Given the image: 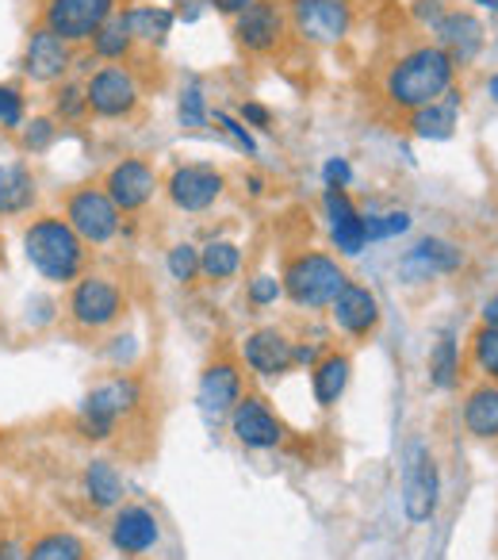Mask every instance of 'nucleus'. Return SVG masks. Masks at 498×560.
Returning <instances> with one entry per match:
<instances>
[{"mask_svg": "<svg viewBox=\"0 0 498 560\" xmlns=\"http://www.w3.org/2000/svg\"><path fill=\"white\" fill-rule=\"evenodd\" d=\"M246 392V381H241V365L234 358H215L208 369L200 373V388H195V404H200V415L208 422H223L226 415L234 411V404Z\"/></svg>", "mask_w": 498, "mask_h": 560, "instance_id": "a211bd4d", "label": "nucleus"}, {"mask_svg": "<svg viewBox=\"0 0 498 560\" xmlns=\"http://www.w3.org/2000/svg\"><path fill=\"white\" fill-rule=\"evenodd\" d=\"M58 131H62V127H58V119L50 116V112L47 116H27L24 127L16 131V147L24 150V154H47L58 142Z\"/></svg>", "mask_w": 498, "mask_h": 560, "instance_id": "f704fd0d", "label": "nucleus"}, {"mask_svg": "<svg viewBox=\"0 0 498 560\" xmlns=\"http://www.w3.org/2000/svg\"><path fill=\"white\" fill-rule=\"evenodd\" d=\"M456 269H464V246H456V242H449V238H437V234L422 238L418 246L403 257V272L411 280L449 277V272H456Z\"/></svg>", "mask_w": 498, "mask_h": 560, "instance_id": "4be33fe9", "label": "nucleus"}, {"mask_svg": "<svg viewBox=\"0 0 498 560\" xmlns=\"http://www.w3.org/2000/svg\"><path fill=\"white\" fill-rule=\"evenodd\" d=\"M452 85H456L452 58L437 43H418L388 62L380 78V96L395 116H411V112L441 101Z\"/></svg>", "mask_w": 498, "mask_h": 560, "instance_id": "f257e3e1", "label": "nucleus"}, {"mask_svg": "<svg viewBox=\"0 0 498 560\" xmlns=\"http://www.w3.org/2000/svg\"><path fill=\"white\" fill-rule=\"evenodd\" d=\"M246 185H249V196H261V192H265V180H261L258 173H249Z\"/></svg>", "mask_w": 498, "mask_h": 560, "instance_id": "09e8293b", "label": "nucleus"}, {"mask_svg": "<svg viewBox=\"0 0 498 560\" xmlns=\"http://www.w3.org/2000/svg\"><path fill=\"white\" fill-rule=\"evenodd\" d=\"M414 226V215L406 208H391V211H365V238L368 242H383L406 234Z\"/></svg>", "mask_w": 498, "mask_h": 560, "instance_id": "c9c22d12", "label": "nucleus"}, {"mask_svg": "<svg viewBox=\"0 0 498 560\" xmlns=\"http://www.w3.org/2000/svg\"><path fill=\"white\" fill-rule=\"evenodd\" d=\"M434 35H437L434 43L452 58L456 70H467V66L483 55V47H487V27H483V20L467 9L444 12V16L434 24Z\"/></svg>", "mask_w": 498, "mask_h": 560, "instance_id": "6ab92c4d", "label": "nucleus"}, {"mask_svg": "<svg viewBox=\"0 0 498 560\" xmlns=\"http://www.w3.org/2000/svg\"><path fill=\"white\" fill-rule=\"evenodd\" d=\"M108 541L123 557H146L157 541H162V522L150 506L142 503H123L111 511Z\"/></svg>", "mask_w": 498, "mask_h": 560, "instance_id": "aec40b11", "label": "nucleus"}, {"mask_svg": "<svg viewBox=\"0 0 498 560\" xmlns=\"http://www.w3.org/2000/svg\"><path fill=\"white\" fill-rule=\"evenodd\" d=\"M85 101L100 124H127L142 112V81L131 66H96L85 78Z\"/></svg>", "mask_w": 498, "mask_h": 560, "instance_id": "0eeeda50", "label": "nucleus"}, {"mask_svg": "<svg viewBox=\"0 0 498 560\" xmlns=\"http://www.w3.org/2000/svg\"><path fill=\"white\" fill-rule=\"evenodd\" d=\"M426 369H429V388L452 392L460 384V346H456V338H452L449 330H444V335L434 342Z\"/></svg>", "mask_w": 498, "mask_h": 560, "instance_id": "2f4dec72", "label": "nucleus"}, {"mask_svg": "<svg viewBox=\"0 0 498 560\" xmlns=\"http://www.w3.org/2000/svg\"><path fill=\"white\" fill-rule=\"evenodd\" d=\"M311 373V396L315 404L322 407V411H330V407H337V399L345 396V388H349L353 381V358L345 350H327L319 358V365L307 369Z\"/></svg>", "mask_w": 498, "mask_h": 560, "instance_id": "393cba45", "label": "nucleus"}, {"mask_svg": "<svg viewBox=\"0 0 498 560\" xmlns=\"http://www.w3.org/2000/svg\"><path fill=\"white\" fill-rule=\"evenodd\" d=\"M241 272V246L230 238H211L200 246V277L208 284H226Z\"/></svg>", "mask_w": 498, "mask_h": 560, "instance_id": "7c9ffc66", "label": "nucleus"}, {"mask_svg": "<svg viewBox=\"0 0 498 560\" xmlns=\"http://www.w3.org/2000/svg\"><path fill=\"white\" fill-rule=\"evenodd\" d=\"M226 427H230V438L241 450H253V453L281 450L288 442V427H284V419L273 411V404L261 392H241L234 411L226 415Z\"/></svg>", "mask_w": 498, "mask_h": 560, "instance_id": "9b49d317", "label": "nucleus"}, {"mask_svg": "<svg viewBox=\"0 0 498 560\" xmlns=\"http://www.w3.org/2000/svg\"><path fill=\"white\" fill-rule=\"evenodd\" d=\"M203 9H211V12H218V16H226V20H234L238 12H246L253 0H200Z\"/></svg>", "mask_w": 498, "mask_h": 560, "instance_id": "a18cd8bd", "label": "nucleus"}, {"mask_svg": "<svg viewBox=\"0 0 498 560\" xmlns=\"http://www.w3.org/2000/svg\"><path fill=\"white\" fill-rule=\"evenodd\" d=\"M241 365L258 381H281L296 369V338L281 327H258L241 338Z\"/></svg>", "mask_w": 498, "mask_h": 560, "instance_id": "dca6fc26", "label": "nucleus"}, {"mask_svg": "<svg viewBox=\"0 0 498 560\" xmlns=\"http://www.w3.org/2000/svg\"><path fill=\"white\" fill-rule=\"evenodd\" d=\"M127 289L108 272H93L78 277L66 289V304H62V323L70 335L78 338H100L108 330H116L127 319Z\"/></svg>", "mask_w": 498, "mask_h": 560, "instance_id": "7ed1b4c3", "label": "nucleus"}, {"mask_svg": "<svg viewBox=\"0 0 498 560\" xmlns=\"http://www.w3.org/2000/svg\"><path fill=\"white\" fill-rule=\"evenodd\" d=\"M20 557H24V549L16 545V537L0 529V560H20Z\"/></svg>", "mask_w": 498, "mask_h": 560, "instance_id": "49530a36", "label": "nucleus"}, {"mask_svg": "<svg viewBox=\"0 0 498 560\" xmlns=\"http://www.w3.org/2000/svg\"><path fill=\"white\" fill-rule=\"evenodd\" d=\"M284 12L307 47H337L353 32V0H284Z\"/></svg>", "mask_w": 498, "mask_h": 560, "instance_id": "1a4fd4ad", "label": "nucleus"}, {"mask_svg": "<svg viewBox=\"0 0 498 560\" xmlns=\"http://www.w3.org/2000/svg\"><path fill=\"white\" fill-rule=\"evenodd\" d=\"M460 422L475 442H498V384L479 381L464 396L460 407Z\"/></svg>", "mask_w": 498, "mask_h": 560, "instance_id": "bb28decb", "label": "nucleus"}, {"mask_svg": "<svg viewBox=\"0 0 498 560\" xmlns=\"http://www.w3.org/2000/svg\"><path fill=\"white\" fill-rule=\"evenodd\" d=\"M100 188L111 196L119 215H139L162 192V177H157L154 162H146V158H119V162H111L104 170Z\"/></svg>", "mask_w": 498, "mask_h": 560, "instance_id": "f8f14e48", "label": "nucleus"}, {"mask_svg": "<svg viewBox=\"0 0 498 560\" xmlns=\"http://www.w3.org/2000/svg\"><path fill=\"white\" fill-rule=\"evenodd\" d=\"M467 361L487 384H498V330L495 327H475L467 338Z\"/></svg>", "mask_w": 498, "mask_h": 560, "instance_id": "72a5a7b5", "label": "nucleus"}, {"mask_svg": "<svg viewBox=\"0 0 498 560\" xmlns=\"http://www.w3.org/2000/svg\"><path fill=\"white\" fill-rule=\"evenodd\" d=\"M134 50H139V43H134L131 27H127L123 9H119L116 16L93 35V43H88V55H93L100 66H131Z\"/></svg>", "mask_w": 498, "mask_h": 560, "instance_id": "c85d7f7f", "label": "nucleus"}, {"mask_svg": "<svg viewBox=\"0 0 498 560\" xmlns=\"http://www.w3.org/2000/svg\"><path fill=\"white\" fill-rule=\"evenodd\" d=\"M238 119L246 127H258V131H273V112H269L265 104H258V101H246V104H241Z\"/></svg>", "mask_w": 498, "mask_h": 560, "instance_id": "79ce46f5", "label": "nucleus"}, {"mask_svg": "<svg viewBox=\"0 0 498 560\" xmlns=\"http://www.w3.org/2000/svg\"><path fill=\"white\" fill-rule=\"evenodd\" d=\"M330 312V323H334L337 335L353 338V342H368V338L380 330V300H376V292L368 289V284H357V280H349L342 292L334 296V304L327 307Z\"/></svg>", "mask_w": 498, "mask_h": 560, "instance_id": "f3484780", "label": "nucleus"}, {"mask_svg": "<svg viewBox=\"0 0 498 560\" xmlns=\"http://www.w3.org/2000/svg\"><path fill=\"white\" fill-rule=\"evenodd\" d=\"M327 350H330L327 342H296V365L315 369V365H319V358H322Z\"/></svg>", "mask_w": 498, "mask_h": 560, "instance_id": "c03bdc74", "label": "nucleus"}, {"mask_svg": "<svg viewBox=\"0 0 498 560\" xmlns=\"http://www.w3.org/2000/svg\"><path fill=\"white\" fill-rule=\"evenodd\" d=\"M322 215L330 226V242L342 257H357L368 246L365 238V211L353 203V196L345 188H327L322 192Z\"/></svg>", "mask_w": 498, "mask_h": 560, "instance_id": "412c9836", "label": "nucleus"}, {"mask_svg": "<svg viewBox=\"0 0 498 560\" xmlns=\"http://www.w3.org/2000/svg\"><path fill=\"white\" fill-rule=\"evenodd\" d=\"M58 208H62V219L81 234V242L88 249L111 246L119 238V231H123V215L111 203V196L100 188V180H85V185L66 188Z\"/></svg>", "mask_w": 498, "mask_h": 560, "instance_id": "423d86ee", "label": "nucleus"}, {"mask_svg": "<svg viewBox=\"0 0 498 560\" xmlns=\"http://www.w3.org/2000/svg\"><path fill=\"white\" fill-rule=\"evenodd\" d=\"M246 300L249 307H258V312H265V307H273L276 300H284V284L276 272H258V277L246 280Z\"/></svg>", "mask_w": 498, "mask_h": 560, "instance_id": "ea45409f", "label": "nucleus"}, {"mask_svg": "<svg viewBox=\"0 0 498 560\" xmlns=\"http://www.w3.org/2000/svg\"><path fill=\"white\" fill-rule=\"evenodd\" d=\"M460 96H464V93L452 85L441 101L411 112V116H406V131H411L414 139H422V142L452 139V135H456V124H460V108H464V101H460Z\"/></svg>", "mask_w": 498, "mask_h": 560, "instance_id": "5701e85b", "label": "nucleus"}, {"mask_svg": "<svg viewBox=\"0 0 498 560\" xmlns=\"http://www.w3.org/2000/svg\"><path fill=\"white\" fill-rule=\"evenodd\" d=\"M20 560H93V549L81 534L62 526H47L24 545Z\"/></svg>", "mask_w": 498, "mask_h": 560, "instance_id": "cd10ccee", "label": "nucleus"}, {"mask_svg": "<svg viewBox=\"0 0 498 560\" xmlns=\"http://www.w3.org/2000/svg\"><path fill=\"white\" fill-rule=\"evenodd\" d=\"M475 9H483V12H498V0H472Z\"/></svg>", "mask_w": 498, "mask_h": 560, "instance_id": "3c124183", "label": "nucleus"}, {"mask_svg": "<svg viewBox=\"0 0 498 560\" xmlns=\"http://www.w3.org/2000/svg\"><path fill=\"white\" fill-rule=\"evenodd\" d=\"M142 404H146L142 381L131 373H119V376H111V381L96 384V388L81 399L73 427H78V434L85 438V442H111V438L119 434V427H123Z\"/></svg>", "mask_w": 498, "mask_h": 560, "instance_id": "39448f33", "label": "nucleus"}, {"mask_svg": "<svg viewBox=\"0 0 498 560\" xmlns=\"http://www.w3.org/2000/svg\"><path fill=\"white\" fill-rule=\"evenodd\" d=\"M50 116L58 119V127H78L88 119V101H85V81L66 78L50 89Z\"/></svg>", "mask_w": 498, "mask_h": 560, "instance_id": "473e14b6", "label": "nucleus"}, {"mask_svg": "<svg viewBox=\"0 0 498 560\" xmlns=\"http://www.w3.org/2000/svg\"><path fill=\"white\" fill-rule=\"evenodd\" d=\"M162 188L177 211L200 215V211H211L226 196V173L208 162H185L165 177Z\"/></svg>", "mask_w": 498, "mask_h": 560, "instance_id": "4468645a", "label": "nucleus"}, {"mask_svg": "<svg viewBox=\"0 0 498 560\" xmlns=\"http://www.w3.org/2000/svg\"><path fill=\"white\" fill-rule=\"evenodd\" d=\"M165 269H169V277L177 280V284H195V277H200V246H192V242H177V246H169V254H165Z\"/></svg>", "mask_w": 498, "mask_h": 560, "instance_id": "4c0bfd02", "label": "nucleus"}, {"mask_svg": "<svg viewBox=\"0 0 498 560\" xmlns=\"http://www.w3.org/2000/svg\"><path fill=\"white\" fill-rule=\"evenodd\" d=\"M234 47L249 58H273L288 47L292 27L288 12H284V0H253L246 12L230 20Z\"/></svg>", "mask_w": 498, "mask_h": 560, "instance_id": "6e6552de", "label": "nucleus"}, {"mask_svg": "<svg viewBox=\"0 0 498 560\" xmlns=\"http://www.w3.org/2000/svg\"><path fill=\"white\" fill-rule=\"evenodd\" d=\"M123 16L139 47H162L173 35V24H177V12L165 9V4H127Z\"/></svg>", "mask_w": 498, "mask_h": 560, "instance_id": "c756f323", "label": "nucleus"}, {"mask_svg": "<svg viewBox=\"0 0 498 560\" xmlns=\"http://www.w3.org/2000/svg\"><path fill=\"white\" fill-rule=\"evenodd\" d=\"M322 180H327V188H349L353 185V170L345 158H327V165H322Z\"/></svg>", "mask_w": 498, "mask_h": 560, "instance_id": "37998d69", "label": "nucleus"}, {"mask_svg": "<svg viewBox=\"0 0 498 560\" xmlns=\"http://www.w3.org/2000/svg\"><path fill=\"white\" fill-rule=\"evenodd\" d=\"M27 119V96L12 81H0V131L16 135Z\"/></svg>", "mask_w": 498, "mask_h": 560, "instance_id": "58836bf2", "label": "nucleus"}, {"mask_svg": "<svg viewBox=\"0 0 498 560\" xmlns=\"http://www.w3.org/2000/svg\"><path fill=\"white\" fill-rule=\"evenodd\" d=\"M441 503V472H437V460L429 453V445L414 442L411 457H406V476H403V511L414 526L429 522Z\"/></svg>", "mask_w": 498, "mask_h": 560, "instance_id": "2eb2a0df", "label": "nucleus"}, {"mask_svg": "<svg viewBox=\"0 0 498 560\" xmlns=\"http://www.w3.org/2000/svg\"><path fill=\"white\" fill-rule=\"evenodd\" d=\"M81 495H85V503L93 511L111 514L116 506H123V476H119V468L104 457L85 460V468H81Z\"/></svg>", "mask_w": 498, "mask_h": 560, "instance_id": "a878e982", "label": "nucleus"}, {"mask_svg": "<svg viewBox=\"0 0 498 560\" xmlns=\"http://www.w3.org/2000/svg\"><path fill=\"white\" fill-rule=\"evenodd\" d=\"M487 96L498 104V73H490V78H487Z\"/></svg>", "mask_w": 498, "mask_h": 560, "instance_id": "8fccbe9b", "label": "nucleus"}, {"mask_svg": "<svg viewBox=\"0 0 498 560\" xmlns=\"http://www.w3.org/2000/svg\"><path fill=\"white\" fill-rule=\"evenodd\" d=\"M119 12V0H39V16L47 32L62 35L70 47H88L93 35Z\"/></svg>", "mask_w": 498, "mask_h": 560, "instance_id": "9d476101", "label": "nucleus"}, {"mask_svg": "<svg viewBox=\"0 0 498 560\" xmlns=\"http://www.w3.org/2000/svg\"><path fill=\"white\" fill-rule=\"evenodd\" d=\"M177 119L185 131H203L211 124V112H208V101H203V89L200 81L180 89V101H177Z\"/></svg>", "mask_w": 498, "mask_h": 560, "instance_id": "e433bc0d", "label": "nucleus"}, {"mask_svg": "<svg viewBox=\"0 0 498 560\" xmlns=\"http://www.w3.org/2000/svg\"><path fill=\"white\" fill-rule=\"evenodd\" d=\"M284 296L299 312H327L337 292L349 284V272L327 249H299L284 261L281 272Z\"/></svg>", "mask_w": 498, "mask_h": 560, "instance_id": "20e7f679", "label": "nucleus"}, {"mask_svg": "<svg viewBox=\"0 0 498 560\" xmlns=\"http://www.w3.org/2000/svg\"><path fill=\"white\" fill-rule=\"evenodd\" d=\"M211 124L218 127V131L226 135V139H234V147L241 150V154H249V158H258V142H253V135L246 131V124L241 119H234L230 112H223V108H215L211 112Z\"/></svg>", "mask_w": 498, "mask_h": 560, "instance_id": "a19ab883", "label": "nucleus"}, {"mask_svg": "<svg viewBox=\"0 0 498 560\" xmlns=\"http://www.w3.org/2000/svg\"><path fill=\"white\" fill-rule=\"evenodd\" d=\"M35 208H39V177L32 173V165H0V219L32 215Z\"/></svg>", "mask_w": 498, "mask_h": 560, "instance_id": "b1692460", "label": "nucleus"}, {"mask_svg": "<svg viewBox=\"0 0 498 560\" xmlns=\"http://www.w3.org/2000/svg\"><path fill=\"white\" fill-rule=\"evenodd\" d=\"M24 257L47 284H62V289L85 277L93 265V249L66 223L62 211H35L32 223L24 226Z\"/></svg>", "mask_w": 498, "mask_h": 560, "instance_id": "f03ea898", "label": "nucleus"}, {"mask_svg": "<svg viewBox=\"0 0 498 560\" xmlns=\"http://www.w3.org/2000/svg\"><path fill=\"white\" fill-rule=\"evenodd\" d=\"M78 62V47L62 39V35L47 32L43 24H32L24 43V55H20V73H24L32 85L55 89L58 81H66Z\"/></svg>", "mask_w": 498, "mask_h": 560, "instance_id": "ddd939ff", "label": "nucleus"}, {"mask_svg": "<svg viewBox=\"0 0 498 560\" xmlns=\"http://www.w3.org/2000/svg\"><path fill=\"white\" fill-rule=\"evenodd\" d=\"M483 327H495L498 330V292L483 300Z\"/></svg>", "mask_w": 498, "mask_h": 560, "instance_id": "de8ad7c7", "label": "nucleus"}]
</instances>
